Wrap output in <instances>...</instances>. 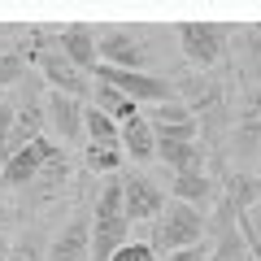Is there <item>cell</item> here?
I'll return each instance as SVG.
<instances>
[{
    "mask_svg": "<svg viewBox=\"0 0 261 261\" xmlns=\"http://www.w3.org/2000/svg\"><path fill=\"white\" fill-rule=\"evenodd\" d=\"M27 31H31V39L22 44V53H27V65L44 79L48 92H65V96H79V100H92V79L61 53L57 27L53 31L48 27H27Z\"/></svg>",
    "mask_w": 261,
    "mask_h": 261,
    "instance_id": "cell-1",
    "label": "cell"
},
{
    "mask_svg": "<svg viewBox=\"0 0 261 261\" xmlns=\"http://www.w3.org/2000/svg\"><path fill=\"white\" fill-rule=\"evenodd\" d=\"M96 57H100V65H113V70L148 74L152 61H157V44H152V31L148 27H135V22H122V27H96Z\"/></svg>",
    "mask_w": 261,
    "mask_h": 261,
    "instance_id": "cell-2",
    "label": "cell"
},
{
    "mask_svg": "<svg viewBox=\"0 0 261 261\" xmlns=\"http://www.w3.org/2000/svg\"><path fill=\"white\" fill-rule=\"evenodd\" d=\"M152 252L157 257H170V252H183V248H196V244L209 240V214L196 205H183V200H166L157 218H152Z\"/></svg>",
    "mask_w": 261,
    "mask_h": 261,
    "instance_id": "cell-3",
    "label": "cell"
},
{
    "mask_svg": "<svg viewBox=\"0 0 261 261\" xmlns=\"http://www.w3.org/2000/svg\"><path fill=\"white\" fill-rule=\"evenodd\" d=\"M122 244H130V222L122 214V183L105 178L92 196V257L87 261H109Z\"/></svg>",
    "mask_w": 261,
    "mask_h": 261,
    "instance_id": "cell-4",
    "label": "cell"
},
{
    "mask_svg": "<svg viewBox=\"0 0 261 261\" xmlns=\"http://www.w3.org/2000/svg\"><path fill=\"white\" fill-rule=\"evenodd\" d=\"M174 35L183 61L205 74L231 61V27H222V22H174Z\"/></svg>",
    "mask_w": 261,
    "mask_h": 261,
    "instance_id": "cell-5",
    "label": "cell"
},
{
    "mask_svg": "<svg viewBox=\"0 0 261 261\" xmlns=\"http://www.w3.org/2000/svg\"><path fill=\"white\" fill-rule=\"evenodd\" d=\"M96 83H109L113 92H122L135 105H166L178 100V83L170 79V70H148V74H135V70H113V65H96L92 70Z\"/></svg>",
    "mask_w": 261,
    "mask_h": 261,
    "instance_id": "cell-6",
    "label": "cell"
},
{
    "mask_svg": "<svg viewBox=\"0 0 261 261\" xmlns=\"http://www.w3.org/2000/svg\"><path fill=\"white\" fill-rule=\"evenodd\" d=\"M122 183V214H126V222H152V218L166 209V187L157 183V178L148 174V170H126V174H118Z\"/></svg>",
    "mask_w": 261,
    "mask_h": 261,
    "instance_id": "cell-7",
    "label": "cell"
},
{
    "mask_svg": "<svg viewBox=\"0 0 261 261\" xmlns=\"http://www.w3.org/2000/svg\"><path fill=\"white\" fill-rule=\"evenodd\" d=\"M87 257H92V200H83L65 214V222L48 240L44 261H87Z\"/></svg>",
    "mask_w": 261,
    "mask_h": 261,
    "instance_id": "cell-8",
    "label": "cell"
},
{
    "mask_svg": "<svg viewBox=\"0 0 261 261\" xmlns=\"http://www.w3.org/2000/svg\"><path fill=\"white\" fill-rule=\"evenodd\" d=\"M57 152H65V148H61V144H53L48 135H39V140L22 144L18 152H9V157L0 161V187H9V192L31 187V183H35V174L57 157Z\"/></svg>",
    "mask_w": 261,
    "mask_h": 261,
    "instance_id": "cell-9",
    "label": "cell"
},
{
    "mask_svg": "<svg viewBox=\"0 0 261 261\" xmlns=\"http://www.w3.org/2000/svg\"><path fill=\"white\" fill-rule=\"evenodd\" d=\"M83 109L87 100H79V96H65V92H48L44 96V113H48V126H53L57 144H87L83 140Z\"/></svg>",
    "mask_w": 261,
    "mask_h": 261,
    "instance_id": "cell-10",
    "label": "cell"
},
{
    "mask_svg": "<svg viewBox=\"0 0 261 261\" xmlns=\"http://www.w3.org/2000/svg\"><path fill=\"white\" fill-rule=\"evenodd\" d=\"M226 152L240 170L257 166L261 161V118L248 109H235V122H231V135H226Z\"/></svg>",
    "mask_w": 261,
    "mask_h": 261,
    "instance_id": "cell-11",
    "label": "cell"
},
{
    "mask_svg": "<svg viewBox=\"0 0 261 261\" xmlns=\"http://www.w3.org/2000/svg\"><path fill=\"white\" fill-rule=\"evenodd\" d=\"M57 44L92 79V70L100 65V57H96V22H65V27H57Z\"/></svg>",
    "mask_w": 261,
    "mask_h": 261,
    "instance_id": "cell-12",
    "label": "cell"
},
{
    "mask_svg": "<svg viewBox=\"0 0 261 261\" xmlns=\"http://www.w3.org/2000/svg\"><path fill=\"white\" fill-rule=\"evenodd\" d=\"M65 187H70V157L57 152V157L35 174V183L22 187V196H27V205H48V200H57Z\"/></svg>",
    "mask_w": 261,
    "mask_h": 261,
    "instance_id": "cell-13",
    "label": "cell"
},
{
    "mask_svg": "<svg viewBox=\"0 0 261 261\" xmlns=\"http://www.w3.org/2000/svg\"><path fill=\"white\" fill-rule=\"evenodd\" d=\"M170 200H183V205L205 209L209 200H218V178H209V170H187V174H170Z\"/></svg>",
    "mask_w": 261,
    "mask_h": 261,
    "instance_id": "cell-14",
    "label": "cell"
},
{
    "mask_svg": "<svg viewBox=\"0 0 261 261\" xmlns=\"http://www.w3.org/2000/svg\"><path fill=\"white\" fill-rule=\"evenodd\" d=\"M118 140H122V152H126L135 166H152V161H157V135H152V126H148L144 113L130 118V122H122Z\"/></svg>",
    "mask_w": 261,
    "mask_h": 261,
    "instance_id": "cell-15",
    "label": "cell"
},
{
    "mask_svg": "<svg viewBox=\"0 0 261 261\" xmlns=\"http://www.w3.org/2000/svg\"><path fill=\"white\" fill-rule=\"evenodd\" d=\"M231 53L235 61H240V74L244 83H252V74H257L261 83V22H244V27H231Z\"/></svg>",
    "mask_w": 261,
    "mask_h": 261,
    "instance_id": "cell-16",
    "label": "cell"
},
{
    "mask_svg": "<svg viewBox=\"0 0 261 261\" xmlns=\"http://www.w3.org/2000/svg\"><path fill=\"white\" fill-rule=\"evenodd\" d=\"M126 166V152L122 144H83V170L96 178H118Z\"/></svg>",
    "mask_w": 261,
    "mask_h": 261,
    "instance_id": "cell-17",
    "label": "cell"
},
{
    "mask_svg": "<svg viewBox=\"0 0 261 261\" xmlns=\"http://www.w3.org/2000/svg\"><path fill=\"white\" fill-rule=\"evenodd\" d=\"M87 105H92V109H100L105 118H113L118 126H122V122H130V118H140V105L126 100L122 92H113L109 83H96V79H92V100H87Z\"/></svg>",
    "mask_w": 261,
    "mask_h": 261,
    "instance_id": "cell-18",
    "label": "cell"
},
{
    "mask_svg": "<svg viewBox=\"0 0 261 261\" xmlns=\"http://www.w3.org/2000/svg\"><path fill=\"white\" fill-rule=\"evenodd\" d=\"M44 257H48V231L39 222L22 226L13 248H9V261H44Z\"/></svg>",
    "mask_w": 261,
    "mask_h": 261,
    "instance_id": "cell-19",
    "label": "cell"
},
{
    "mask_svg": "<svg viewBox=\"0 0 261 261\" xmlns=\"http://www.w3.org/2000/svg\"><path fill=\"white\" fill-rule=\"evenodd\" d=\"M27 74H31V65H27V53H22V44L5 48V53H0V92H13V87H18Z\"/></svg>",
    "mask_w": 261,
    "mask_h": 261,
    "instance_id": "cell-20",
    "label": "cell"
},
{
    "mask_svg": "<svg viewBox=\"0 0 261 261\" xmlns=\"http://www.w3.org/2000/svg\"><path fill=\"white\" fill-rule=\"evenodd\" d=\"M83 140H87V144H122V140H118V122L105 118L100 109L87 105V109H83Z\"/></svg>",
    "mask_w": 261,
    "mask_h": 261,
    "instance_id": "cell-21",
    "label": "cell"
},
{
    "mask_svg": "<svg viewBox=\"0 0 261 261\" xmlns=\"http://www.w3.org/2000/svg\"><path fill=\"white\" fill-rule=\"evenodd\" d=\"M9 135H13V92H0V161L9 157Z\"/></svg>",
    "mask_w": 261,
    "mask_h": 261,
    "instance_id": "cell-22",
    "label": "cell"
},
{
    "mask_svg": "<svg viewBox=\"0 0 261 261\" xmlns=\"http://www.w3.org/2000/svg\"><path fill=\"white\" fill-rule=\"evenodd\" d=\"M109 261H161V257L152 252V244H148V240H130V244H122V248L113 252Z\"/></svg>",
    "mask_w": 261,
    "mask_h": 261,
    "instance_id": "cell-23",
    "label": "cell"
},
{
    "mask_svg": "<svg viewBox=\"0 0 261 261\" xmlns=\"http://www.w3.org/2000/svg\"><path fill=\"white\" fill-rule=\"evenodd\" d=\"M240 109L261 118V83H240Z\"/></svg>",
    "mask_w": 261,
    "mask_h": 261,
    "instance_id": "cell-24",
    "label": "cell"
},
{
    "mask_svg": "<svg viewBox=\"0 0 261 261\" xmlns=\"http://www.w3.org/2000/svg\"><path fill=\"white\" fill-rule=\"evenodd\" d=\"M161 261H209V240H205V244H196V248L170 252V257H161Z\"/></svg>",
    "mask_w": 261,
    "mask_h": 261,
    "instance_id": "cell-25",
    "label": "cell"
},
{
    "mask_svg": "<svg viewBox=\"0 0 261 261\" xmlns=\"http://www.w3.org/2000/svg\"><path fill=\"white\" fill-rule=\"evenodd\" d=\"M240 222H244V226H248V231L261 240V200H257L252 209H244V214H240Z\"/></svg>",
    "mask_w": 261,
    "mask_h": 261,
    "instance_id": "cell-26",
    "label": "cell"
},
{
    "mask_svg": "<svg viewBox=\"0 0 261 261\" xmlns=\"http://www.w3.org/2000/svg\"><path fill=\"white\" fill-rule=\"evenodd\" d=\"M240 235H244V244H248V257H252V261H261V240H257V235H252L244 222H240Z\"/></svg>",
    "mask_w": 261,
    "mask_h": 261,
    "instance_id": "cell-27",
    "label": "cell"
},
{
    "mask_svg": "<svg viewBox=\"0 0 261 261\" xmlns=\"http://www.w3.org/2000/svg\"><path fill=\"white\" fill-rule=\"evenodd\" d=\"M9 248H13V240H9V231H0V261H9Z\"/></svg>",
    "mask_w": 261,
    "mask_h": 261,
    "instance_id": "cell-28",
    "label": "cell"
},
{
    "mask_svg": "<svg viewBox=\"0 0 261 261\" xmlns=\"http://www.w3.org/2000/svg\"><path fill=\"white\" fill-rule=\"evenodd\" d=\"M0 53H5V44H0Z\"/></svg>",
    "mask_w": 261,
    "mask_h": 261,
    "instance_id": "cell-29",
    "label": "cell"
},
{
    "mask_svg": "<svg viewBox=\"0 0 261 261\" xmlns=\"http://www.w3.org/2000/svg\"><path fill=\"white\" fill-rule=\"evenodd\" d=\"M257 166H261V161H257Z\"/></svg>",
    "mask_w": 261,
    "mask_h": 261,
    "instance_id": "cell-30",
    "label": "cell"
}]
</instances>
